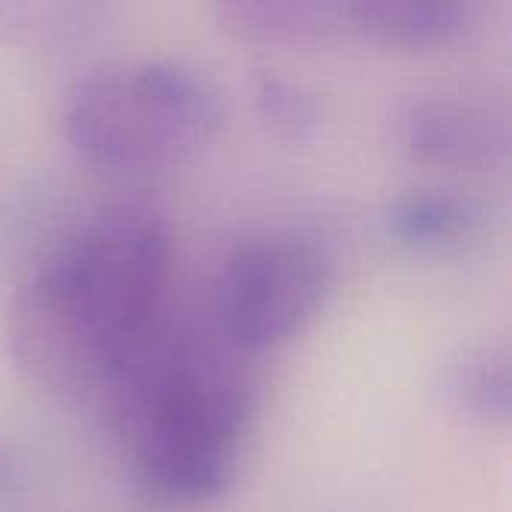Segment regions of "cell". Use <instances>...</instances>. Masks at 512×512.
<instances>
[{"instance_id":"52a82bcc","label":"cell","mask_w":512,"mask_h":512,"mask_svg":"<svg viewBox=\"0 0 512 512\" xmlns=\"http://www.w3.org/2000/svg\"><path fill=\"white\" fill-rule=\"evenodd\" d=\"M216 18L237 39L273 48H315L351 33L348 3L234 0L219 3Z\"/></svg>"},{"instance_id":"30bf717a","label":"cell","mask_w":512,"mask_h":512,"mask_svg":"<svg viewBox=\"0 0 512 512\" xmlns=\"http://www.w3.org/2000/svg\"><path fill=\"white\" fill-rule=\"evenodd\" d=\"M255 111L261 123L282 141H309L324 126V102L318 93L273 69H258L252 78Z\"/></svg>"},{"instance_id":"6da1fadb","label":"cell","mask_w":512,"mask_h":512,"mask_svg":"<svg viewBox=\"0 0 512 512\" xmlns=\"http://www.w3.org/2000/svg\"><path fill=\"white\" fill-rule=\"evenodd\" d=\"M171 231L147 204H114L72 231L24 285L12 312L15 357L45 384L111 393L159 333Z\"/></svg>"},{"instance_id":"3957f363","label":"cell","mask_w":512,"mask_h":512,"mask_svg":"<svg viewBox=\"0 0 512 512\" xmlns=\"http://www.w3.org/2000/svg\"><path fill=\"white\" fill-rule=\"evenodd\" d=\"M207 75L174 57H120L84 72L63 105L72 147L102 168H159L192 156L219 126Z\"/></svg>"},{"instance_id":"8fae6325","label":"cell","mask_w":512,"mask_h":512,"mask_svg":"<svg viewBox=\"0 0 512 512\" xmlns=\"http://www.w3.org/2000/svg\"><path fill=\"white\" fill-rule=\"evenodd\" d=\"M21 486V465L15 459V453L0 441V507H6Z\"/></svg>"},{"instance_id":"8992f818","label":"cell","mask_w":512,"mask_h":512,"mask_svg":"<svg viewBox=\"0 0 512 512\" xmlns=\"http://www.w3.org/2000/svg\"><path fill=\"white\" fill-rule=\"evenodd\" d=\"M351 36L390 51H429L459 42L477 21L474 0H360L348 3Z\"/></svg>"},{"instance_id":"ba28073f","label":"cell","mask_w":512,"mask_h":512,"mask_svg":"<svg viewBox=\"0 0 512 512\" xmlns=\"http://www.w3.org/2000/svg\"><path fill=\"white\" fill-rule=\"evenodd\" d=\"M489 213L480 198L462 189H414L399 195L387 213V234L420 255H444L474 240Z\"/></svg>"},{"instance_id":"277c9868","label":"cell","mask_w":512,"mask_h":512,"mask_svg":"<svg viewBox=\"0 0 512 512\" xmlns=\"http://www.w3.org/2000/svg\"><path fill=\"white\" fill-rule=\"evenodd\" d=\"M333 288L330 255L309 237L270 234L237 246L213 288L216 336L234 351H267L300 336Z\"/></svg>"},{"instance_id":"5b68a950","label":"cell","mask_w":512,"mask_h":512,"mask_svg":"<svg viewBox=\"0 0 512 512\" xmlns=\"http://www.w3.org/2000/svg\"><path fill=\"white\" fill-rule=\"evenodd\" d=\"M399 150L432 168L495 171L510 159V114L492 99L435 90L405 99L393 117Z\"/></svg>"},{"instance_id":"7a4b0ae2","label":"cell","mask_w":512,"mask_h":512,"mask_svg":"<svg viewBox=\"0 0 512 512\" xmlns=\"http://www.w3.org/2000/svg\"><path fill=\"white\" fill-rule=\"evenodd\" d=\"M225 348L156 333L108 393L132 474L153 501L210 504L240 468L255 387Z\"/></svg>"},{"instance_id":"9c48e42d","label":"cell","mask_w":512,"mask_h":512,"mask_svg":"<svg viewBox=\"0 0 512 512\" xmlns=\"http://www.w3.org/2000/svg\"><path fill=\"white\" fill-rule=\"evenodd\" d=\"M447 387L459 408L483 423H507L512 411V366L504 345L465 348L450 372Z\"/></svg>"}]
</instances>
